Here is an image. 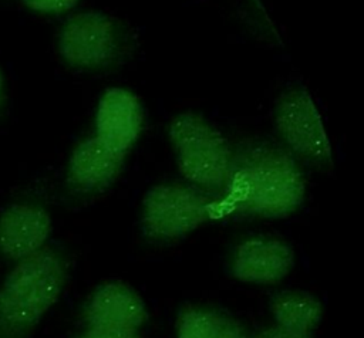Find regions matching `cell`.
<instances>
[{
	"instance_id": "obj_8",
	"label": "cell",
	"mask_w": 364,
	"mask_h": 338,
	"mask_svg": "<svg viewBox=\"0 0 364 338\" xmlns=\"http://www.w3.org/2000/svg\"><path fill=\"white\" fill-rule=\"evenodd\" d=\"M294 264L293 249L277 239L252 237L233 251L230 270L245 283L272 284L284 278Z\"/></svg>"
},
{
	"instance_id": "obj_11",
	"label": "cell",
	"mask_w": 364,
	"mask_h": 338,
	"mask_svg": "<svg viewBox=\"0 0 364 338\" xmlns=\"http://www.w3.org/2000/svg\"><path fill=\"white\" fill-rule=\"evenodd\" d=\"M124 158L108 149L95 135L80 141L68 159L67 178L81 192H100L119 175Z\"/></svg>"
},
{
	"instance_id": "obj_4",
	"label": "cell",
	"mask_w": 364,
	"mask_h": 338,
	"mask_svg": "<svg viewBox=\"0 0 364 338\" xmlns=\"http://www.w3.org/2000/svg\"><path fill=\"white\" fill-rule=\"evenodd\" d=\"M216 214V203L206 193L181 183L152 186L142 199L141 224L156 240L182 237Z\"/></svg>"
},
{
	"instance_id": "obj_14",
	"label": "cell",
	"mask_w": 364,
	"mask_h": 338,
	"mask_svg": "<svg viewBox=\"0 0 364 338\" xmlns=\"http://www.w3.org/2000/svg\"><path fill=\"white\" fill-rule=\"evenodd\" d=\"M78 338H138V329L119 327H88Z\"/></svg>"
},
{
	"instance_id": "obj_6",
	"label": "cell",
	"mask_w": 364,
	"mask_h": 338,
	"mask_svg": "<svg viewBox=\"0 0 364 338\" xmlns=\"http://www.w3.org/2000/svg\"><path fill=\"white\" fill-rule=\"evenodd\" d=\"M273 122L280 139L293 156L314 165L331 163V143L320 112L304 89H289L280 95L273 109Z\"/></svg>"
},
{
	"instance_id": "obj_10",
	"label": "cell",
	"mask_w": 364,
	"mask_h": 338,
	"mask_svg": "<svg viewBox=\"0 0 364 338\" xmlns=\"http://www.w3.org/2000/svg\"><path fill=\"white\" fill-rule=\"evenodd\" d=\"M146 317V308L139 294L121 281H111L98 287L84 310V320L88 327L138 329Z\"/></svg>"
},
{
	"instance_id": "obj_13",
	"label": "cell",
	"mask_w": 364,
	"mask_h": 338,
	"mask_svg": "<svg viewBox=\"0 0 364 338\" xmlns=\"http://www.w3.org/2000/svg\"><path fill=\"white\" fill-rule=\"evenodd\" d=\"M228 318L203 308H186L176 322L178 338H222Z\"/></svg>"
},
{
	"instance_id": "obj_12",
	"label": "cell",
	"mask_w": 364,
	"mask_h": 338,
	"mask_svg": "<svg viewBox=\"0 0 364 338\" xmlns=\"http://www.w3.org/2000/svg\"><path fill=\"white\" fill-rule=\"evenodd\" d=\"M276 327L309 337L321 320V302L306 291H283L270 305Z\"/></svg>"
},
{
	"instance_id": "obj_16",
	"label": "cell",
	"mask_w": 364,
	"mask_h": 338,
	"mask_svg": "<svg viewBox=\"0 0 364 338\" xmlns=\"http://www.w3.org/2000/svg\"><path fill=\"white\" fill-rule=\"evenodd\" d=\"M255 338H309V337L297 335V334L284 331V329H282L279 327H272V328H267V329L259 332Z\"/></svg>"
},
{
	"instance_id": "obj_7",
	"label": "cell",
	"mask_w": 364,
	"mask_h": 338,
	"mask_svg": "<svg viewBox=\"0 0 364 338\" xmlns=\"http://www.w3.org/2000/svg\"><path fill=\"white\" fill-rule=\"evenodd\" d=\"M145 122L139 98L119 87L108 88L95 111V136L114 153L125 156L138 141Z\"/></svg>"
},
{
	"instance_id": "obj_2",
	"label": "cell",
	"mask_w": 364,
	"mask_h": 338,
	"mask_svg": "<svg viewBox=\"0 0 364 338\" xmlns=\"http://www.w3.org/2000/svg\"><path fill=\"white\" fill-rule=\"evenodd\" d=\"M65 276L63 258L50 249L17 261L0 287V321L11 328L34 325L58 300Z\"/></svg>"
},
{
	"instance_id": "obj_1",
	"label": "cell",
	"mask_w": 364,
	"mask_h": 338,
	"mask_svg": "<svg viewBox=\"0 0 364 338\" xmlns=\"http://www.w3.org/2000/svg\"><path fill=\"white\" fill-rule=\"evenodd\" d=\"M216 210L283 217L304 200L306 179L294 156L267 142H250L233 152L232 168Z\"/></svg>"
},
{
	"instance_id": "obj_5",
	"label": "cell",
	"mask_w": 364,
	"mask_h": 338,
	"mask_svg": "<svg viewBox=\"0 0 364 338\" xmlns=\"http://www.w3.org/2000/svg\"><path fill=\"white\" fill-rule=\"evenodd\" d=\"M124 37L119 23L107 13L80 11L64 23L58 36V53L74 68L102 70L122 54Z\"/></svg>"
},
{
	"instance_id": "obj_9",
	"label": "cell",
	"mask_w": 364,
	"mask_h": 338,
	"mask_svg": "<svg viewBox=\"0 0 364 338\" xmlns=\"http://www.w3.org/2000/svg\"><path fill=\"white\" fill-rule=\"evenodd\" d=\"M53 229L50 214L40 206L17 203L0 214V251L20 261L43 249Z\"/></svg>"
},
{
	"instance_id": "obj_18",
	"label": "cell",
	"mask_w": 364,
	"mask_h": 338,
	"mask_svg": "<svg viewBox=\"0 0 364 338\" xmlns=\"http://www.w3.org/2000/svg\"><path fill=\"white\" fill-rule=\"evenodd\" d=\"M3 91H4V80H3V72L0 70V101L3 98Z\"/></svg>"
},
{
	"instance_id": "obj_3",
	"label": "cell",
	"mask_w": 364,
	"mask_h": 338,
	"mask_svg": "<svg viewBox=\"0 0 364 338\" xmlns=\"http://www.w3.org/2000/svg\"><path fill=\"white\" fill-rule=\"evenodd\" d=\"M168 135L181 175L203 193H222L233 151L226 138L202 115L182 112L172 118Z\"/></svg>"
},
{
	"instance_id": "obj_15",
	"label": "cell",
	"mask_w": 364,
	"mask_h": 338,
	"mask_svg": "<svg viewBox=\"0 0 364 338\" xmlns=\"http://www.w3.org/2000/svg\"><path fill=\"white\" fill-rule=\"evenodd\" d=\"M80 0H23V3L38 13L58 14L73 9Z\"/></svg>"
},
{
	"instance_id": "obj_17",
	"label": "cell",
	"mask_w": 364,
	"mask_h": 338,
	"mask_svg": "<svg viewBox=\"0 0 364 338\" xmlns=\"http://www.w3.org/2000/svg\"><path fill=\"white\" fill-rule=\"evenodd\" d=\"M222 338H250V337L245 332V329L239 324L228 320Z\"/></svg>"
}]
</instances>
